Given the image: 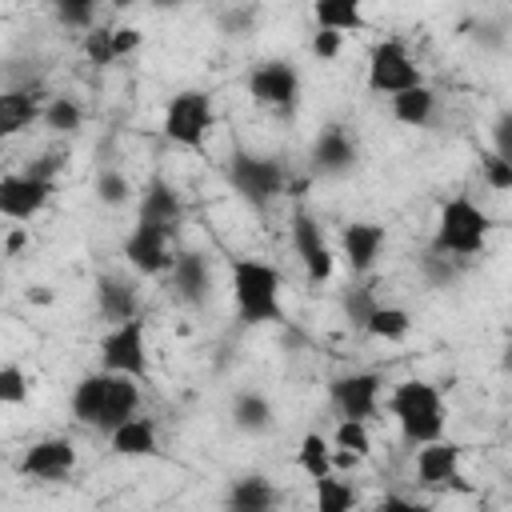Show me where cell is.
<instances>
[{"label":"cell","instance_id":"obj_1","mask_svg":"<svg viewBox=\"0 0 512 512\" xmlns=\"http://www.w3.org/2000/svg\"><path fill=\"white\" fill-rule=\"evenodd\" d=\"M68 408L84 428L108 436L112 428H120L128 416L140 412V380L124 372H108V368L88 372L76 380Z\"/></svg>","mask_w":512,"mask_h":512},{"label":"cell","instance_id":"obj_2","mask_svg":"<svg viewBox=\"0 0 512 512\" xmlns=\"http://www.w3.org/2000/svg\"><path fill=\"white\" fill-rule=\"evenodd\" d=\"M228 280H232V304L240 324H284V304H280L284 280L268 260L232 256Z\"/></svg>","mask_w":512,"mask_h":512},{"label":"cell","instance_id":"obj_3","mask_svg":"<svg viewBox=\"0 0 512 512\" xmlns=\"http://www.w3.org/2000/svg\"><path fill=\"white\" fill-rule=\"evenodd\" d=\"M388 416L396 420L404 444H412V448H420L428 440H440L444 436V424H448L444 396L428 380H404V384H396L388 392Z\"/></svg>","mask_w":512,"mask_h":512},{"label":"cell","instance_id":"obj_4","mask_svg":"<svg viewBox=\"0 0 512 512\" xmlns=\"http://www.w3.org/2000/svg\"><path fill=\"white\" fill-rule=\"evenodd\" d=\"M492 236V216L472 200V196H452L436 212V232H432V252L456 256V260H476L484 256Z\"/></svg>","mask_w":512,"mask_h":512},{"label":"cell","instance_id":"obj_5","mask_svg":"<svg viewBox=\"0 0 512 512\" xmlns=\"http://www.w3.org/2000/svg\"><path fill=\"white\" fill-rule=\"evenodd\" d=\"M224 176H228L232 192L252 208H268L272 200L288 196V184H292V172L284 168L280 156H260V152H244V148H236L228 156Z\"/></svg>","mask_w":512,"mask_h":512},{"label":"cell","instance_id":"obj_6","mask_svg":"<svg viewBox=\"0 0 512 512\" xmlns=\"http://www.w3.org/2000/svg\"><path fill=\"white\" fill-rule=\"evenodd\" d=\"M216 128V104H212V92L204 88H180L164 100V112H160V132L168 144L176 148H204V140L212 136Z\"/></svg>","mask_w":512,"mask_h":512},{"label":"cell","instance_id":"obj_7","mask_svg":"<svg viewBox=\"0 0 512 512\" xmlns=\"http://www.w3.org/2000/svg\"><path fill=\"white\" fill-rule=\"evenodd\" d=\"M364 84H368L372 96H396V92H404V88L424 84V72H420V64L412 60V52L404 48V40L388 36V40H376V44H372Z\"/></svg>","mask_w":512,"mask_h":512},{"label":"cell","instance_id":"obj_8","mask_svg":"<svg viewBox=\"0 0 512 512\" xmlns=\"http://www.w3.org/2000/svg\"><path fill=\"white\" fill-rule=\"evenodd\" d=\"M100 368L148 380V328L140 316L108 324V332L100 336Z\"/></svg>","mask_w":512,"mask_h":512},{"label":"cell","instance_id":"obj_9","mask_svg":"<svg viewBox=\"0 0 512 512\" xmlns=\"http://www.w3.org/2000/svg\"><path fill=\"white\" fill-rule=\"evenodd\" d=\"M172 228L164 224H152V220H136L132 232L124 236L120 252L128 260V268H136L140 276H168L172 272V260H176V248H172Z\"/></svg>","mask_w":512,"mask_h":512},{"label":"cell","instance_id":"obj_10","mask_svg":"<svg viewBox=\"0 0 512 512\" xmlns=\"http://www.w3.org/2000/svg\"><path fill=\"white\" fill-rule=\"evenodd\" d=\"M288 232H292V248L304 264L308 284H328L332 272H336V256H332V244H328L320 220L308 208H296L292 220H288Z\"/></svg>","mask_w":512,"mask_h":512},{"label":"cell","instance_id":"obj_11","mask_svg":"<svg viewBox=\"0 0 512 512\" xmlns=\"http://www.w3.org/2000/svg\"><path fill=\"white\" fill-rule=\"evenodd\" d=\"M380 392H384V376L380 372H344L328 380V400L340 416L352 420H376L380 416Z\"/></svg>","mask_w":512,"mask_h":512},{"label":"cell","instance_id":"obj_12","mask_svg":"<svg viewBox=\"0 0 512 512\" xmlns=\"http://www.w3.org/2000/svg\"><path fill=\"white\" fill-rule=\"evenodd\" d=\"M248 96L272 112H292L300 104V72L288 60H264L248 72Z\"/></svg>","mask_w":512,"mask_h":512},{"label":"cell","instance_id":"obj_13","mask_svg":"<svg viewBox=\"0 0 512 512\" xmlns=\"http://www.w3.org/2000/svg\"><path fill=\"white\" fill-rule=\"evenodd\" d=\"M20 476L28 480H44V484H60L76 472V444L68 436H40L24 448L20 464H16Z\"/></svg>","mask_w":512,"mask_h":512},{"label":"cell","instance_id":"obj_14","mask_svg":"<svg viewBox=\"0 0 512 512\" xmlns=\"http://www.w3.org/2000/svg\"><path fill=\"white\" fill-rule=\"evenodd\" d=\"M356 160H360V144H356V136L348 132V124H324V128L316 132L312 148H308V168H312V176H328V180L348 176V172L356 168Z\"/></svg>","mask_w":512,"mask_h":512},{"label":"cell","instance_id":"obj_15","mask_svg":"<svg viewBox=\"0 0 512 512\" xmlns=\"http://www.w3.org/2000/svg\"><path fill=\"white\" fill-rule=\"evenodd\" d=\"M56 196V180L36 176V172H8L0 180V212L8 220H32L48 208V200Z\"/></svg>","mask_w":512,"mask_h":512},{"label":"cell","instance_id":"obj_16","mask_svg":"<svg viewBox=\"0 0 512 512\" xmlns=\"http://www.w3.org/2000/svg\"><path fill=\"white\" fill-rule=\"evenodd\" d=\"M384 244H388V228L376 224V220H348V224H340V256H344L352 280L368 276L376 268Z\"/></svg>","mask_w":512,"mask_h":512},{"label":"cell","instance_id":"obj_17","mask_svg":"<svg viewBox=\"0 0 512 512\" xmlns=\"http://www.w3.org/2000/svg\"><path fill=\"white\" fill-rule=\"evenodd\" d=\"M460 456L464 448L452 444V440H428L416 448V484L420 488H468L464 476H460Z\"/></svg>","mask_w":512,"mask_h":512},{"label":"cell","instance_id":"obj_18","mask_svg":"<svg viewBox=\"0 0 512 512\" xmlns=\"http://www.w3.org/2000/svg\"><path fill=\"white\" fill-rule=\"evenodd\" d=\"M168 280H172V296L188 308H204L212 300V264L200 248H180Z\"/></svg>","mask_w":512,"mask_h":512},{"label":"cell","instance_id":"obj_19","mask_svg":"<svg viewBox=\"0 0 512 512\" xmlns=\"http://www.w3.org/2000/svg\"><path fill=\"white\" fill-rule=\"evenodd\" d=\"M96 312L108 324L140 316V288H136V280H128L124 272H100L96 276Z\"/></svg>","mask_w":512,"mask_h":512},{"label":"cell","instance_id":"obj_20","mask_svg":"<svg viewBox=\"0 0 512 512\" xmlns=\"http://www.w3.org/2000/svg\"><path fill=\"white\" fill-rule=\"evenodd\" d=\"M44 88L40 84H12L4 96H0V136H16L24 132L32 120L44 116Z\"/></svg>","mask_w":512,"mask_h":512},{"label":"cell","instance_id":"obj_21","mask_svg":"<svg viewBox=\"0 0 512 512\" xmlns=\"http://www.w3.org/2000/svg\"><path fill=\"white\" fill-rule=\"evenodd\" d=\"M136 220H152V224H164V228H180V220H184V204H180V192L168 184V180H160V176H152L148 184H144V192H140V200H136Z\"/></svg>","mask_w":512,"mask_h":512},{"label":"cell","instance_id":"obj_22","mask_svg":"<svg viewBox=\"0 0 512 512\" xmlns=\"http://www.w3.org/2000/svg\"><path fill=\"white\" fill-rule=\"evenodd\" d=\"M108 448L116 456H128V460H148L160 452V440H156V424L148 416H128L120 428L108 432Z\"/></svg>","mask_w":512,"mask_h":512},{"label":"cell","instance_id":"obj_23","mask_svg":"<svg viewBox=\"0 0 512 512\" xmlns=\"http://www.w3.org/2000/svg\"><path fill=\"white\" fill-rule=\"evenodd\" d=\"M276 500H280L276 484L268 476H260V472L236 476L228 484V492H224V504L236 508V512H268V508H276Z\"/></svg>","mask_w":512,"mask_h":512},{"label":"cell","instance_id":"obj_24","mask_svg":"<svg viewBox=\"0 0 512 512\" xmlns=\"http://www.w3.org/2000/svg\"><path fill=\"white\" fill-rule=\"evenodd\" d=\"M228 416H232V424H236L240 432H248V436H264V432H272V424H276L272 400H268L264 392H256V388L236 392Z\"/></svg>","mask_w":512,"mask_h":512},{"label":"cell","instance_id":"obj_25","mask_svg":"<svg viewBox=\"0 0 512 512\" xmlns=\"http://www.w3.org/2000/svg\"><path fill=\"white\" fill-rule=\"evenodd\" d=\"M388 108H392V120H400L408 128H424L436 116V92L428 84H416V88H404V92L388 96Z\"/></svg>","mask_w":512,"mask_h":512},{"label":"cell","instance_id":"obj_26","mask_svg":"<svg viewBox=\"0 0 512 512\" xmlns=\"http://www.w3.org/2000/svg\"><path fill=\"white\" fill-rule=\"evenodd\" d=\"M312 16H316V28H332L344 36L368 28L364 0H312Z\"/></svg>","mask_w":512,"mask_h":512},{"label":"cell","instance_id":"obj_27","mask_svg":"<svg viewBox=\"0 0 512 512\" xmlns=\"http://www.w3.org/2000/svg\"><path fill=\"white\" fill-rule=\"evenodd\" d=\"M296 468L308 476V480H320L336 468V444L324 436V432H304L300 436V448H296Z\"/></svg>","mask_w":512,"mask_h":512},{"label":"cell","instance_id":"obj_28","mask_svg":"<svg viewBox=\"0 0 512 512\" xmlns=\"http://www.w3.org/2000/svg\"><path fill=\"white\" fill-rule=\"evenodd\" d=\"M364 332H368L372 340L400 344V340H408V332H412V312L400 308V304H376V312L368 316Z\"/></svg>","mask_w":512,"mask_h":512},{"label":"cell","instance_id":"obj_29","mask_svg":"<svg viewBox=\"0 0 512 512\" xmlns=\"http://www.w3.org/2000/svg\"><path fill=\"white\" fill-rule=\"evenodd\" d=\"M40 124H44L48 132H56V136H72V132L84 128V108H80L76 96H48Z\"/></svg>","mask_w":512,"mask_h":512},{"label":"cell","instance_id":"obj_30","mask_svg":"<svg viewBox=\"0 0 512 512\" xmlns=\"http://www.w3.org/2000/svg\"><path fill=\"white\" fill-rule=\"evenodd\" d=\"M376 292H372V284H364V276H356V284H348L344 292H340V312H344V320L352 324V328H360L364 332V324H368V316L376 312Z\"/></svg>","mask_w":512,"mask_h":512},{"label":"cell","instance_id":"obj_31","mask_svg":"<svg viewBox=\"0 0 512 512\" xmlns=\"http://www.w3.org/2000/svg\"><path fill=\"white\" fill-rule=\"evenodd\" d=\"M316 484V508L320 512H348L352 504H356V488L348 484V480H340V476H320V480H312Z\"/></svg>","mask_w":512,"mask_h":512},{"label":"cell","instance_id":"obj_32","mask_svg":"<svg viewBox=\"0 0 512 512\" xmlns=\"http://www.w3.org/2000/svg\"><path fill=\"white\" fill-rule=\"evenodd\" d=\"M48 4H52V16H56L64 28H76V32L96 28V8H100V0H48Z\"/></svg>","mask_w":512,"mask_h":512},{"label":"cell","instance_id":"obj_33","mask_svg":"<svg viewBox=\"0 0 512 512\" xmlns=\"http://www.w3.org/2000/svg\"><path fill=\"white\" fill-rule=\"evenodd\" d=\"M332 444L340 452H352V456H368L372 452V436H368V420H352V416H340L336 432H332Z\"/></svg>","mask_w":512,"mask_h":512},{"label":"cell","instance_id":"obj_34","mask_svg":"<svg viewBox=\"0 0 512 512\" xmlns=\"http://www.w3.org/2000/svg\"><path fill=\"white\" fill-rule=\"evenodd\" d=\"M476 168H480V176L492 192H512V160H504L496 148H480Z\"/></svg>","mask_w":512,"mask_h":512},{"label":"cell","instance_id":"obj_35","mask_svg":"<svg viewBox=\"0 0 512 512\" xmlns=\"http://www.w3.org/2000/svg\"><path fill=\"white\" fill-rule=\"evenodd\" d=\"M468 260H456V256H444V252H424V260H420V272H424V280L432 284V288H448L456 276H460V268H464Z\"/></svg>","mask_w":512,"mask_h":512},{"label":"cell","instance_id":"obj_36","mask_svg":"<svg viewBox=\"0 0 512 512\" xmlns=\"http://www.w3.org/2000/svg\"><path fill=\"white\" fill-rule=\"evenodd\" d=\"M128 196H132V184H128V176L120 168H100L96 172V200L100 204L120 208V204H128Z\"/></svg>","mask_w":512,"mask_h":512},{"label":"cell","instance_id":"obj_37","mask_svg":"<svg viewBox=\"0 0 512 512\" xmlns=\"http://www.w3.org/2000/svg\"><path fill=\"white\" fill-rule=\"evenodd\" d=\"M28 392H32V380H28V372L20 368V364H4L0 368V404H8V408H20L24 400H28Z\"/></svg>","mask_w":512,"mask_h":512},{"label":"cell","instance_id":"obj_38","mask_svg":"<svg viewBox=\"0 0 512 512\" xmlns=\"http://www.w3.org/2000/svg\"><path fill=\"white\" fill-rule=\"evenodd\" d=\"M84 56H88L96 68L116 64V44H112V28H108V24H96V28L84 32Z\"/></svg>","mask_w":512,"mask_h":512},{"label":"cell","instance_id":"obj_39","mask_svg":"<svg viewBox=\"0 0 512 512\" xmlns=\"http://www.w3.org/2000/svg\"><path fill=\"white\" fill-rule=\"evenodd\" d=\"M308 48H312V56H316V60H336V56H340V48H344V32H332V28H316Z\"/></svg>","mask_w":512,"mask_h":512},{"label":"cell","instance_id":"obj_40","mask_svg":"<svg viewBox=\"0 0 512 512\" xmlns=\"http://www.w3.org/2000/svg\"><path fill=\"white\" fill-rule=\"evenodd\" d=\"M252 24H256V8H232L220 16V32H228V36H248Z\"/></svg>","mask_w":512,"mask_h":512},{"label":"cell","instance_id":"obj_41","mask_svg":"<svg viewBox=\"0 0 512 512\" xmlns=\"http://www.w3.org/2000/svg\"><path fill=\"white\" fill-rule=\"evenodd\" d=\"M112 44H116V60H124V56H132L144 44V32L132 28V24H116L112 28Z\"/></svg>","mask_w":512,"mask_h":512},{"label":"cell","instance_id":"obj_42","mask_svg":"<svg viewBox=\"0 0 512 512\" xmlns=\"http://www.w3.org/2000/svg\"><path fill=\"white\" fill-rule=\"evenodd\" d=\"M492 148H496L504 160H512V108L492 120Z\"/></svg>","mask_w":512,"mask_h":512},{"label":"cell","instance_id":"obj_43","mask_svg":"<svg viewBox=\"0 0 512 512\" xmlns=\"http://www.w3.org/2000/svg\"><path fill=\"white\" fill-rule=\"evenodd\" d=\"M64 164H68V156H64V152H44V156H36V160L28 164V172H36V176H48V180H56V176L64 172Z\"/></svg>","mask_w":512,"mask_h":512},{"label":"cell","instance_id":"obj_44","mask_svg":"<svg viewBox=\"0 0 512 512\" xmlns=\"http://www.w3.org/2000/svg\"><path fill=\"white\" fill-rule=\"evenodd\" d=\"M24 244H28V232H24V228H12L8 240H4V256H20Z\"/></svg>","mask_w":512,"mask_h":512},{"label":"cell","instance_id":"obj_45","mask_svg":"<svg viewBox=\"0 0 512 512\" xmlns=\"http://www.w3.org/2000/svg\"><path fill=\"white\" fill-rule=\"evenodd\" d=\"M380 508H404V512H416L420 504L408 500V496H396V492H392V496H380Z\"/></svg>","mask_w":512,"mask_h":512},{"label":"cell","instance_id":"obj_46","mask_svg":"<svg viewBox=\"0 0 512 512\" xmlns=\"http://www.w3.org/2000/svg\"><path fill=\"white\" fill-rule=\"evenodd\" d=\"M500 368H504V376H512V344L500 352Z\"/></svg>","mask_w":512,"mask_h":512},{"label":"cell","instance_id":"obj_47","mask_svg":"<svg viewBox=\"0 0 512 512\" xmlns=\"http://www.w3.org/2000/svg\"><path fill=\"white\" fill-rule=\"evenodd\" d=\"M148 4H152V8H180L184 0H148Z\"/></svg>","mask_w":512,"mask_h":512},{"label":"cell","instance_id":"obj_48","mask_svg":"<svg viewBox=\"0 0 512 512\" xmlns=\"http://www.w3.org/2000/svg\"><path fill=\"white\" fill-rule=\"evenodd\" d=\"M108 4H112V8H120V12H124V8H132V4H140V0H108Z\"/></svg>","mask_w":512,"mask_h":512},{"label":"cell","instance_id":"obj_49","mask_svg":"<svg viewBox=\"0 0 512 512\" xmlns=\"http://www.w3.org/2000/svg\"><path fill=\"white\" fill-rule=\"evenodd\" d=\"M496 4H512V0H496Z\"/></svg>","mask_w":512,"mask_h":512},{"label":"cell","instance_id":"obj_50","mask_svg":"<svg viewBox=\"0 0 512 512\" xmlns=\"http://www.w3.org/2000/svg\"><path fill=\"white\" fill-rule=\"evenodd\" d=\"M508 316H512V312H508Z\"/></svg>","mask_w":512,"mask_h":512}]
</instances>
